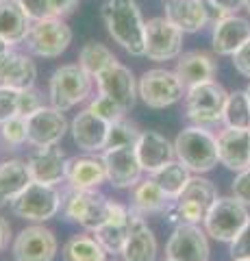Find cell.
<instances>
[{
	"label": "cell",
	"instance_id": "1",
	"mask_svg": "<svg viewBox=\"0 0 250 261\" xmlns=\"http://www.w3.org/2000/svg\"><path fill=\"white\" fill-rule=\"evenodd\" d=\"M102 22L111 39L128 55L144 57L146 46V20L135 0H104Z\"/></svg>",
	"mask_w": 250,
	"mask_h": 261
},
{
	"label": "cell",
	"instance_id": "2",
	"mask_svg": "<svg viewBox=\"0 0 250 261\" xmlns=\"http://www.w3.org/2000/svg\"><path fill=\"white\" fill-rule=\"evenodd\" d=\"M174 154L191 174L211 172L217 166V135L207 126L191 124L183 128L174 140Z\"/></svg>",
	"mask_w": 250,
	"mask_h": 261
},
{
	"label": "cell",
	"instance_id": "3",
	"mask_svg": "<svg viewBox=\"0 0 250 261\" xmlns=\"http://www.w3.org/2000/svg\"><path fill=\"white\" fill-rule=\"evenodd\" d=\"M215 200H217L215 185L203 174H196L191 176L187 187L172 200L165 216L174 224H203Z\"/></svg>",
	"mask_w": 250,
	"mask_h": 261
},
{
	"label": "cell",
	"instance_id": "4",
	"mask_svg": "<svg viewBox=\"0 0 250 261\" xmlns=\"http://www.w3.org/2000/svg\"><path fill=\"white\" fill-rule=\"evenodd\" d=\"M94 89V76L80 68L78 63H66L59 65L52 72L50 81H48V98L50 105L59 111H70L85 102L92 96Z\"/></svg>",
	"mask_w": 250,
	"mask_h": 261
},
{
	"label": "cell",
	"instance_id": "5",
	"mask_svg": "<svg viewBox=\"0 0 250 261\" xmlns=\"http://www.w3.org/2000/svg\"><path fill=\"white\" fill-rule=\"evenodd\" d=\"M229 92L217 81H205V83L191 85L185 92V116L196 126H213L222 122L224 102Z\"/></svg>",
	"mask_w": 250,
	"mask_h": 261
},
{
	"label": "cell",
	"instance_id": "6",
	"mask_svg": "<svg viewBox=\"0 0 250 261\" xmlns=\"http://www.w3.org/2000/svg\"><path fill=\"white\" fill-rule=\"evenodd\" d=\"M187 87L174 70H146L137 81V96L150 109H165L181 102L185 98Z\"/></svg>",
	"mask_w": 250,
	"mask_h": 261
},
{
	"label": "cell",
	"instance_id": "7",
	"mask_svg": "<svg viewBox=\"0 0 250 261\" xmlns=\"http://www.w3.org/2000/svg\"><path fill=\"white\" fill-rule=\"evenodd\" d=\"M63 194L57 185H44L31 181L22 194L11 202V211L29 222H48L61 211Z\"/></svg>",
	"mask_w": 250,
	"mask_h": 261
},
{
	"label": "cell",
	"instance_id": "8",
	"mask_svg": "<svg viewBox=\"0 0 250 261\" xmlns=\"http://www.w3.org/2000/svg\"><path fill=\"white\" fill-rule=\"evenodd\" d=\"M111 200L98 190H70L63 196V216L70 222L83 226L85 231L94 233L98 226L104 224L109 216Z\"/></svg>",
	"mask_w": 250,
	"mask_h": 261
},
{
	"label": "cell",
	"instance_id": "9",
	"mask_svg": "<svg viewBox=\"0 0 250 261\" xmlns=\"http://www.w3.org/2000/svg\"><path fill=\"white\" fill-rule=\"evenodd\" d=\"M24 42H26V50L39 59H57L72 44V29L63 18L48 15L31 24V31Z\"/></svg>",
	"mask_w": 250,
	"mask_h": 261
},
{
	"label": "cell",
	"instance_id": "10",
	"mask_svg": "<svg viewBox=\"0 0 250 261\" xmlns=\"http://www.w3.org/2000/svg\"><path fill=\"white\" fill-rule=\"evenodd\" d=\"M248 220L250 214L244 202H239L235 196H217L203 224L209 238L231 244L241 233Z\"/></svg>",
	"mask_w": 250,
	"mask_h": 261
},
{
	"label": "cell",
	"instance_id": "11",
	"mask_svg": "<svg viewBox=\"0 0 250 261\" xmlns=\"http://www.w3.org/2000/svg\"><path fill=\"white\" fill-rule=\"evenodd\" d=\"M183 35L185 33L163 18H152L146 22V46L144 57L150 61H172L183 55Z\"/></svg>",
	"mask_w": 250,
	"mask_h": 261
},
{
	"label": "cell",
	"instance_id": "12",
	"mask_svg": "<svg viewBox=\"0 0 250 261\" xmlns=\"http://www.w3.org/2000/svg\"><path fill=\"white\" fill-rule=\"evenodd\" d=\"M209 235L200 224H176L165 244L170 261H209Z\"/></svg>",
	"mask_w": 250,
	"mask_h": 261
},
{
	"label": "cell",
	"instance_id": "13",
	"mask_svg": "<svg viewBox=\"0 0 250 261\" xmlns=\"http://www.w3.org/2000/svg\"><path fill=\"white\" fill-rule=\"evenodd\" d=\"M13 257L15 261H52L57 257L59 242L50 228L42 224L26 226L13 240Z\"/></svg>",
	"mask_w": 250,
	"mask_h": 261
},
{
	"label": "cell",
	"instance_id": "14",
	"mask_svg": "<svg viewBox=\"0 0 250 261\" xmlns=\"http://www.w3.org/2000/svg\"><path fill=\"white\" fill-rule=\"evenodd\" d=\"M102 161L107 168V181L116 190H133L144 176V168L137 159L135 146H118V148L102 150Z\"/></svg>",
	"mask_w": 250,
	"mask_h": 261
},
{
	"label": "cell",
	"instance_id": "15",
	"mask_svg": "<svg viewBox=\"0 0 250 261\" xmlns=\"http://www.w3.org/2000/svg\"><path fill=\"white\" fill-rule=\"evenodd\" d=\"M96 87H98V94L109 96L111 100H116L120 107L126 113L135 107L137 102V79L131 72V68H126L124 63H111L107 70H102L98 76H96Z\"/></svg>",
	"mask_w": 250,
	"mask_h": 261
},
{
	"label": "cell",
	"instance_id": "16",
	"mask_svg": "<svg viewBox=\"0 0 250 261\" xmlns=\"http://www.w3.org/2000/svg\"><path fill=\"white\" fill-rule=\"evenodd\" d=\"M31 181L44 183V185H59L66 181L68 172V157L57 146H42L33 148L26 157Z\"/></svg>",
	"mask_w": 250,
	"mask_h": 261
},
{
	"label": "cell",
	"instance_id": "17",
	"mask_svg": "<svg viewBox=\"0 0 250 261\" xmlns=\"http://www.w3.org/2000/svg\"><path fill=\"white\" fill-rule=\"evenodd\" d=\"M29 122V140L33 148H42V146H57L68 133V120L63 116V111L50 107L37 109L26 118Z\"/></svg>",
	"mask_w": 250,
	"mask_h": 261
},
{
	"label": "cell",
	"instance_id": "18",
	"mask_svg": "<svg viewBox=\"0 0 250 261\" xmlns=\"http://www.w3.org/2000/svg\"><path fill=\"white\" fill-rule=\"evenodd\" d=\"M133 216H135V211L131 207L111 200V209H109V216L104 220V224L94 231V238L102 244V248L109 255H120L122 252V246L133 224Z\"/></svg>",
	"mask_w": 250,
	"mask_h": 261
},
{
	"label": "cell",
	"instance_id": "19",
	"mask_svg": "<svg viewBox=\"0 0 250 261\" xmlns=\"http://www.w3.org/2000/svg\"><path fill=\"white\" fill-rule=\"evenodd\" d=\"M250 39V20L237 13L222 15L213 22L211 46L220 57H233Z\"/></svg>",
	"mask_w": 250,
	"mask_h": 261
},
{
	"label": "cell",
	"instance_id": "20",
	"mask_svg": "<svg viewBox=\"0 0 250 261\" xmlns=\"http://www.w3.org/2000/svg\"><path fill=\"white\" fill-rule=\"evenodd\" d=\"M217 161L233 172L250 168V128L224 126L217 135Z\"/></svg>",
	"mask_w": 250,
	"mask_h": 261
},
{
	"label": "cell",
	"instance_id": "21",
	"mask_svg": "<svg viewBox=\"0 0 250 261\" xmlns=\"http://www.w3.org/2000/svg\"><path fill=\"white\" fill-rule=\"evenodd\" d=\"M165 18L183 33H198L213 20L207 0H165Z\"/></svg>",
	"mask_w": 250,
	"mask_h": 261
},
{
	"label": "cell",
	"instance_id": "22",
	"mask_svg": "<svg viewBox=\"0 0 250 261\" xmlns=\"http://www.w3.org/2000/svg\"><path fill=\"white\" fill-rule=\"evenodd\" d=\"M66 183L70 190H98L107 183V168H104L102 154H80V157L68 159Z\"/></svg>",
	"mask_w": 250,
	"mask_h": 261
},
{
	"label": "cell",
	"instance_id": "23",
	"mask_svg": "<svg viewBox=\"0 0 250 261\" xmlns=\"http://www.w3.org/2000/svg\"><path fill=\"white\" fill-rule=\"evenodd\" d=\"M70 130H72V140L83 152H102L104 144H107L109 122L94 116L90 109H83L72 120Z\"/></svg>",
	"mask_w": 250,
	"mask_h": 261
},
{
	"label": "cell",
	"instance_id": "24",
	"mask_svg": "<svg viewBox=\"0 0 250 261\" xmlns=\"http://www.w3.org/2000/svg\"><path fill=\"white\" fill-rule=\"evenodd\" d=\"M37 81V65L31 59V55L7 50L0 55V85L13 89L35 87Z\"/></svg>",
	"mask_w": 250,
	"mask_h": 261
},
{
	"label": "cell",
	"instance_id": "25",
	"mask_svg": "<svg viewBox=\"0 0 250 261\" xmlns=\"http://www.w3.org/2000/svg\"><path fill=\"white\" fill-rule=\"evenodd\" d=\"M135 152H137V159H140L144 172H148V174L163 168L165 163H170L176 157L174 142H170L165 135L157 133V130H142L140 140L135 144Z\"/></svg>",
	"mask_w": 250,
	"mask_h": 261
},
{
	"label": "cell",
	"instance_id": "26",
	"mask_svg": "<svg viewBox=\"0 0 250 261\" xmlns=\"http://www.w3.org/2000/svg\"><path fill=\"white\" fill-rule=\"evenodd\" d=\"M157 250L159 246L152 228L148 226L146 218L135 211L131 231H128V238L124 242L120 257H122V261H155Z\"/></svg>",
	"mask_w": 250,
	"mask_h": 261
},
{
	"label": "cell",
	"instance_id": "27",
	"mask_svg": "<svg viewBox=\"0 0 250 261\" xmlns=\"http://www.w3.org/2000/svg\"><path fill=\"white\" fill-rule=\"evenodd\" d=\"M172 205V198L168 196L161 187L152 181V178H142L133 190H131V207L140 216H155V214H165Z\"/></svg>",
	"mask_w": 250,
	"mask_h": 261
},
{
	"label": "cell",
	"instance_id": "28",
	"mask_svg": "<svg viewBox=\"0 0 250 261\" xmlns=\"http://www.w3.org/2000/svg\"><path fill=\"white\" fill-rule=\"evenodd\" d=\"M174 72L181 76L185 87H191V85L205 83V81H213L217 72V61L209 53L191 50L179 57Z\"/></svg>",
	"mask_w": 250,
	"mask_h": 261
},
{
	"label": "cell",
	"instance_id": "29",
	"mask_svg": "<svg viewBox=\"0 0 250 261\" xmlns=\"http://www.w3.org/2000/svg\"><path fill=\"white\" fill-rule=\"evenodd\" d=\"M33 20L29 18L18 0H0V39L9 46L22 44L26 39Z\"/></svg>",
	"mask_w": 250,
	"mask_h": 261
},
{
	"label": "cell",
	"instance_id": "30",
	"mask_svg": "<svg viewBox=\"0 0 250 261\" xmlns=\"http://www.w3.org/2000/svg\"><path fill=\"white\" fill-rule=\"evenodd\" d=\"M31 183L26 159H7L0 163V209L9 207Z\"/></svg>",
	"mask_w": 250,
	"mask_h": 261
},
{
	"label": "cell",
	"instance_id": "31",
	"mask_svg": "<svg viewBox=\"0 0 250 261\" xmlns=\"http://www.w3.org/2000/svg\"><path fill=\"white\" fill-rule=\"evenodd\" d=\"M107 255L109 252L94 238V233L72 235L61 248L63 261H107Z\"/></svg>",
	"mask_w": 250,
	"mask_h": 261
},
{
	"label": "cell",
	"instance_id": "32",
	"mask_svg": "<svg viewBox=\"0 0 250 261\" xmlns=\"http://www.w3.org/2000/svg\"><path fill=\"white\" fill-rule=\"evenodd\" d=\"M152 181H155L161 190H163L170 198L174 200L176 196H179L185 187H187V183L191 181V172L187 168L183 166V163L179 161V159H172L170 163H165L163 168H159V170H155L152 174H148Z\"/></svg>",
	"mask_w": 250,
	"mask_h": 261
},
{
	"label": "cell",
	"instance_id": "33",
	"mask_svg": "<svg viewBox=\"0 0 250 261\" xmlns=\"http://www.w3.org/2000/svg\"><path fill=\"white\" fill-rule=\"evenodd\" d=\"M116 61H118V57L100 42H87L78 53V65L94 79Z\"/></svg>",
	"mask_w": 250,
	"mask_h": 261
},
{
	"label": "cell",
	"instance_id": "34",
	"mask_svg": "<svg viewBox=\"0 0 250 261\" xmlns=\"http://www.w3.org/2000/svg\"><path fill=\"white\" fill-rule=\"evenodd\" d=\"M222 122L224 126L231 128H250V100L246 96V89H235L227 96Z\"/></svg>",
	"mask_w": 250,
	"mask_h": 261
},
{
	"label": "cell",
	"instance_id": "35",
	"mask_svg": "<svg viewBox=\"0 0 250 261\" xmlns=\"http://www.w3.org/2000/svg\"><path fill=\"white\" fill-rule=\"evenodd\" d=\"M142 130L137 124H133L131 120H118L109 124V133H107V144H104V150L107 148H118V146H135L140 140Z\"/></svg>",
	"mask_w": 250,
	"mask_h": 261
},
{
	"label": "cell",
	"instance_id": "36",
	"mask_svg": "<svg viewBox=\"0 0 250 261\" xmlns=\"http://www.w3.org/2000/svg\"><path fill=\"white\" fill-rule=\"evenodd\" d=\"M29 140V122L24 116H13L0 122V142L9 148H20Z\"/></svg>",
	"mask_w": 250,
	"mask_h": 261
},
{
	"label": "cell",
	"instance_id": "37",
	"mask_svg": "<svg viewBox=\"0 0 250 261\" xmlns=\"http://www.w3.org/2000/svg\"><path fill=\"white\" fill-rule=\"evenodd\" d=\"M87 109H90L94 116H98L100 120L104 122H118V120H122L124 118V109L120 107V105L116 100H111L109 96H104V94H98L96 98H92L90 105H87Z\"/></svg>",
	"mask_w": 250,
	"mask_h": 261
},
{
	"label": "cell",
	"instance_id": "38",
	"mask_svg": "<svg viewBox=\"0 0 250 261\" xmlns=\"http://www.w3.org/2000/svg\"><path fill=\"white\" fill-rule=\"evenodd\" d=\"M18 100H20V89L0 85V122L9 120L13 116H20L18 113Z\"/></svg>",
	"mask_w": 250,
	"mask_h": 261
},
{
	"label": "cell",
	"instance_id": "39",
	"mask_svg": "<svg viewBox=\"0 0 250 261\" xmlns=\"http://www.w3.org/2000/svg\"><path fill=\"white\" fill-rule=\"evenodd\" d=\"M44 107V98L35 87L20 89V100H18V113L24 118H29L31 113H35L37 109Z\"/></svg>",
	"mask_w": 250,
	"mask_h": 261
},
{
	"label": "cell",
	"instance_id": "40",
	"mask_svg": "<svg viewBox=\"0 0 250 261\" xmlns=\"http://www.w3.org/2000/svg\"><path fill=\"white\" fill-rule=\"evenodd\" d=\"M231 196H235L239 202H244L246 207H250V168L241 170V172H237V176L233 178Z\"/></svg>",
	"mask_w": 250,
	"mask_h": 261
},
{
	"label": "cell",
	"instance_id": "41",
	"mask_svg": "<svg viewBox=\"0 0 250 261\" xmlns=\"http://www.w3.org/2000/svg\"><path fill=\"white\" fill-rule=\"evenodd\" d=\"M231 257L250 261V220L246 222V226L241 228V233L231 242Z\"/></svg>",
	"mask_w": 250,
	"mask_h": 261
},
{
	"label": "cell",
	"instance_id": "42",
	"mask_svg": "<svg viewBox=\"0 0 250 261\" xmlns=\"http://www.w3.org/2000/svg\"><path fill=\"white\" fill-rule=\"evenodd\" d=\"M18 3L24 9V13H26L33 22L44 20V18H48V15H52L50 13V0H18Z\"/></svg>",
	"mask_w": 250,
	"mask_h": 261
},
{
	"label": "cell",
	"instance_id": "43",
	"mask_svg": "<svg viewBox=\"0 0 250 261\" xmlns=\"http://www.w3.org/2000/svg\"><path fill=\"white\" fill-rule=\"evenodd\" d=\"M207 3L211 7V11H215V20H217V18H222V15L237 13L241 7H244L246 0H207Z\"/></svg>",
	"mask_w": 250,
	"mask_h": 261
},
{
	"label": "cell",
	"instance_id": "44",
	"mask_svg": "<svg viewBox=\"0 0 250 261\" xmlns=\"http://www.w3.org/2000/svg\"><path fill=\"white\" fill-rule=\"evenodd\" d=\"M233 68H235L241 76L250 79V39L233 55Z\"/></svg>",
	"mask_w": 250,
	"mask_h": 261
},
{
	"label": "cell",
	"instance_id": "45",
	"mask_svg": "<svg viewBox=\"0 0 250 261\" xmlns=\"http://www.w3.org/2000/svg\"><path fill=\"white\" fill-rule=\"evenodd\" d=\"M78 5V0H50V13L54 18H66L74 11V7Z\"/></svg>",
	"mask_w": 250,
	"mask_h": 261
},
{
	"label": "cell",
	"instance_id": "46",
	"mask_svg": "<svg viewBox=\"0 0 250 261\" xmlns=\"http://www.w3.org/2000/svg\"><path fill=\"white\" fill-rule=\"evenodd\" d=\"M9 238H11V226L3 216H0V252L9 246Z\"/></svg>",
	"mask_w": 250,
	"mask_h": 261
},
{
	"label": "cell",
	"instance_id": "47",
	"mask_svg": "<svg viewBox=\"0 0 250 261\" xmlns=\"http://www.w3.org/2000/svg\"><path fill=\"white\" fill-rule=\"evenodd\" d=\"M9 48H11V46L7 44L5 39H0V55H3V53H7V50H9Z\"/></svg>",
	"mask_w": 250,
	"mask_h": 261
},
{
	"label": "cell",
	"instance_id": "48",
	"mask_svg": "<svg viewBox=\"0 0 250 261\" xmlns=\"http://www.w3.org/2000/svg\"><path fill=\"white\" fill-rule=\"evenodd\" d=\"M244 9L248 11V15H250V0H246V3H244Z\"/></svg>",
	"mask_w": 250,
	"mask_h": 261
},
{
	"label": "cell",
	"instance_id": "49",
	"mask_svg": "<svg viewBox=\"0 0 250 261\" xmlns=\"http://www.w3.org/2000/svg\"><path fill=\"white\" fill-rule=\"evenodd\" d=\"M246 96H248V100H250V85L246 87Z\"/></svg>",
	"mask_w": 250,
	"mask_h": 261
},
{
	"label": "cell",
	"instance_id": "50",
	"mask_svg": "<svg viewBox=\"0 0 250 261\" xmlns=\"http://www.w3.org/2000/svg\"><path fill=\"white\" fill-rule=\"evenodd\" d=\"M233 261H248V259H233Z\"/></svg>",
	"mask_w": 250,
	"mask_h": 261
},
{
	"label": "cell",
	"instance_id": "51",
	"mask_svg": "<svg viewBox=\"0 0 250 261\" xmlns=\"http://www.w3.org/2000/svg\"><path fill=\"white\" fill-rule=\"evenodd\" d=\"M163 261H170V259H163Z\"/></svg>",
	"mask_w": 250,
	"mask_h": 261
},
{
	"label": "cell",
	"instance_id": "52",
	"mask_svg": "<svg viewBox=\"0 0 250 261\" xmlns=\"http://www.w3.org/2000/svg\"><path fill=\"white\" fill-rule=\"evenodd\" d=\"M111 261H116V259H111Z\"/></svg>",
	"mask_w": 250,
	"mask_h": 261
}]
</instances>
